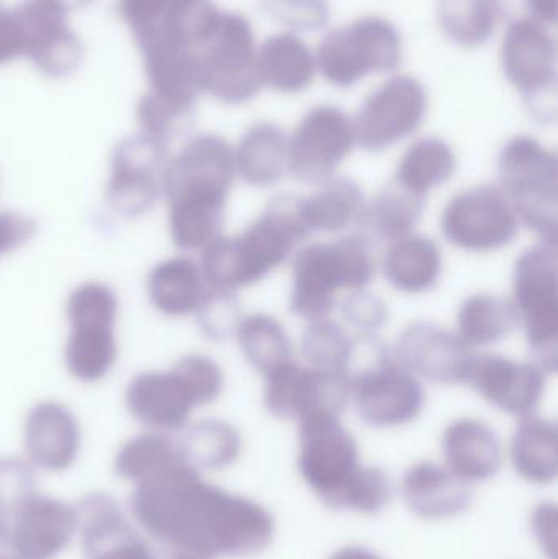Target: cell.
Segmentation results:
<instances>
[{"instance_id":"1","label":"cell","mask_w":558,"mask_h":559,"mask_svg":"<svg viewBox=\"0 0 558 559\" xmlns=\"http://www.w3.org/2000/svg\"><path fill=\"white\" fill-rule=\"evenodd\" d=\"M127 509L164 550L212 559L256 557L275 535L274 518L264 506L206 481L183 460L131 488Z\"/></svg>"},{"instance_id":"2","label":"cell","mask_w":558,"mask_h":559,"mask_svg":"<svg viewBox=\"0 0 558 559\" xmlns=\"http://www.w3.org/2000/svg\"><path fill=\"white\" fill-rule=\"evenodd\" d=\"M235 176V151L218 134H195L170 156L163 200L170 241L180 252H202L222 236Z\"/></svg>"},{"instance_id":"3","label":"cell","mask_w":558,"mask_h":559,"mask_svg":"<svg viewBox=\"0 0 558 559\" xmlns=\"http://www.w3.org/2000/svg\"><path fill=\"white\" fill-rule=\"evenodd\" d=\"M298 468L308 488L334 511L376 515L392 501L385 472L359 463L353 433L333 414L300 420Z\"/></svg>"},{"instance_id":"4","label":"cell","mask_w":558,"mask_h":559,"mask_svg":"<svg viewBox=\"0 0 558 559\" xmlns=\"http://www.w3.org/2000/svg\"><path fill=\"white\" fill-rule=\"evenodd\" d=\"M311 235L304 215V197L278 195L239 236H219L200 254L210 289L233 292L252 285L284 264Z\"/></svg>"},{"instance_id":"5","label":"cell","mask_w":558,"mask_h":559,"mask_svg":"<svg viewBox=\"0 0 558 559\" xmlns=\"http://www.w3.org/2000/svg\"><path fill=\"white\" fill-rule=\"evenodd\" d=\"M376 275L372 242L353 235L331 245L314 242L295 254L290 311L307 321L324 319L336 305V293L366 289Z\"/></svg>"},{"instance_id":"6","label":"cell","mask_w":558,"mask_h":559,"mask_svg":"<svg viewBox=\"0 0 558 559\" xmlns=\"http://www.w3.org/2000/svg\"><path fill=\"white\" fill-rule=\"evenodd\" d=\"M64 316L69 329L62 361L69 377L82 384L107 380L120 354L117 292L100 280L79 283L66 298Z\"/></svg>"},{"instance_id":"7","label":"cell","mask_w":558,"mask_h":559,"mask_svg":"<svg viewBox=\"0 0 558 559\" xmlns=\"http://www.w3.org/2000/svg\"><path fill=\"white\" fill-rule=\"evenodd\" d=\"M351 396L364 423L377 429L405 426L422 414L425 390L377 335L359 341L349 365Z\"/></svg>"},{"instance_id":"8","label":"cell","mask_w":558,"mask_h":559,"mask_svg":"<svg viewBox=\"0 0 558 559\" xmlns=\"http://www.w3.org/2000/svg\"><path fill=\"white\" fill-rule=\"evenodd\" d=\"M500 189L518 219L546 245L557 246L558 160L536 138H511L498 157Z\"/></svg>"},{"instance_id":"9","label":"cell","mask_w":558,"mask_h":559,"mask_svg":"<svg viewBox=\"0 0 558 559\" xmlns=\"http://www.w3.org/2000/svg\"><path fill=\"white\" fill-rule=\"evenodd\" d=\"M403 59L399 29L382 16H363L328 33L318 45L314 62L334 87L349 88L369 74L395 71Z\"/></svg>"},{"instance_id":"10","label":"cell","mask_w":558,"mask_h":559,"mask_svg":"<svg viewBox=\"0 0 558 559\" xmlns=\"http://www.w3.org/2000/svg\"><path fill=\"white\" fill-rule=\"evenodd\" d=\"M514 308L524 325L527 345L546 373L558 365V259L557 246L527 249L514 265Z\"/></svg>"},{"instance_id":"11","label":"cell","mask_w":558,"mask_h":559,"mask_svg":"<svg viewBox=\"0 0 558 559\" xmlns=\"http://www.w3.org/2000/svg\"><path fill=\"white\" fill-rule=\"evenodd\" d=\"M258 49L251 22L241 13L222 12L218 28L199 49L203 94L226 105L254 100L262 88Z\"/></svg>"},{"instance_id":"12","label":"cell","mask_w":558,"mask_h":559,"mask_svg":"<svg viewBox=\"0 0 558 559\" xmlns=\"http://www.w3.org/2000/svg\"><path fill=\"white\" fill-rule=\"evenodd\" d=\"M504 78L521 92L534 120H557V45L543 23L523 22L508 25L501 45Z\"/></svg>"},{"instance_id":"13","label":"cell","mask_w":558,"mask_h":559,"mask_svg":"<svg viewBox=\"0 0 558 559\" xmlns=\"http://www.w3.org/2000/svg\"><path fill=\"white\" fill-rule=\"evenodd\" d=\"M169 144L144 133L115 144L105 183V203L114 215L138 219L150 215L163 200Z\"/></svg>"},{"instance_id":"14","label":"cell","mask_w":558,"mask_h":559,"mask_svg":"<svg viewBox=\"0 0 558 559\" xmlns=\"http://www.w3.org/2000/svg\"><path fill=\"white\" fill-rule=\"evenodd\" d=\"M117 12L140 51L156 46L200 49L222 19L212 0H118Z\"/></svg>"},{"instance_id":"15","label":"cell","mask_w":558,"mask_h":559,"mask_svg":"<svg viewBox=\"0 0 558 559\" xmlns=\"http://www.w3.org/2000/svg\"><path fill=\"white\" fill-rule=\"evenodd\" d=\"M78 509L48 492H33L0 515V544L22 559H59L78 544Z\"/></svg>"},{"instance_id":"16","label":"cell","mask_w":558,"mask_h":559,"mask_svg":"<svg viewBox=\"0 0 558 559\" xmlns=\"http://www.w3.org/2000/svg\"><path fill=\"white\" fill-rule=\"evenodd\" d=\"M444 238L468 252L507 248L520 233V219L503 190L480 186L464 190L446 206L441 216Z\"/></svg>"},{"instance_id":"17","label":"cell","mask_w":558,"mask_h":559,"mask_svg":"<svg viewBox=\"0 0 558 559\" xmlns=\"http://www.w3.org/2000/svg\"><path fill=\"white\" fill-rule=\"evenodd\" d=\"M265 378L264 403L277 419L300 420L317 414L340 416L351 397V378L346 371L301 367L285 361Z\"/></svg>"},{"instance_id":"18","label":"cell","mask_w":558,"mask_h":559,"mask_svg":"<svg viewBox=\"0 0 558 559\" xmlns=\"http://www.w3.org/2000/svg\"><path fill=\"white\" fill-rule=\"evenodd\" d=\"M428 114L425 85L412 75H393L369 95L354 118L356 144L382 153L415 133Z\"/></svg>"},{"instance_id":"19","label":"cell","mask_w":558,"mask_h":559,"mask_svg":"<svg viewBox=\"0 0 558 559\" xmlns=\"http://www.w3.org/2000/svg\"><path fill=\"white\" fill-rule=\"evenodd\" d=\"M354 146L353 120L334 105H318L307 111L288 140L287 170L300 182L323 183Z\"/></svg>"},{"instance_id":"20","label":"cell","mask_w":558,"mask_h":559,"mask_svg":"<svg viewBox=\"0 0 558 559\" xmlns=\"http://www.w3.org/2000/svg\"><path fill=\"white\" fill-rule=\"evenodd\" d=\"M78 545L84 559H161L154 542L115 496L104 491L75 502Z\"/></svg>"},{"instance_id":"21","label":"cell","mask_w":558,"mask_h":559,"mask_svg":"<svg viewBox=\"0 0 558 559\" xmlns=\"http://www.w3.org/2000/svg\"><path fill=\"white\" fill-rule=\"evenodd\" d=\"M12 10L22 33L23 58L52 79L78 71L84 48L69 26L71 12L59 0H23Z\"/></svg>"},{"instance_id":"22","label":"cell","mask_w":558,"mask_h":559,"mask_svg":"<svg viewBox=\"0 0 558 559\" xmlns=\"http://www.w3.org/2000/svg\"><path fill=\"white\" fill-rule=\"evenodd\" d=\"M84 447L78 414L56 400H43L26 411L22 455L39 475H64L78 465Z\"/></svg>"},{"instance_id":"23","label":"cell","mask_w":558,"mask_h":559,"mask_svg":"<svg viewBox=\"0 0 558 559\" xmlns=\"http://www.w3.org/2000/svg\"><path fill=\"white\" fill-rule=\"evenodd\" d=\"M392 354L409 373L446 386L467 383L475 357L459 334L432 322L408 325L396 338Z\"/></svg>"},{"instance_id":"24","label":"cell","mask_w":558,"mask_h":559,"mask_svg":"<svg viewBox=\"0 0 558 559\" xmlns=\"http://www.w3.org/2000/svg\"><path fill=\"white\" fill-rule=\"evenodd\" d=\"M467 383L488 403L517 417L534 416L546 391V371L498 354L474 357Z\"/></svg>"},{"instance_id":"25","label":"cell","mask_w":558,"mask_h":559,"mask_svg":"<svg viewBox=\"0 0 558 559\" xmlns=\"http://www.w3.org/2000/svg\"><path fill=\"white\" fill-rule=\"evenodd\" d=\"M123 404L128 416L143 429L170 436L182 432L197 409L170 368L134 374L124 388Z\"/></svg>"},{"instance_id":"26","label":"cell","mask_w":558,"mask_h":559,"mask_svg":"<svg viewBox=\"0 0 558 559\" xmlns=\"http://www.w3.org/2000/svg\"><path fill=\"white\" fill-rule=\"evenodd\" d=\"M446 468L462 481L484 483L500 473L503 450L497 432L484 420H454L442 436Z\"/></svg>"},{"instance_id":"27","label":"cell","mask_w":558,"mask_h":559,"mask_svg":"<svg viewBox=\"0 0 558 559\" xmlns=\"http://www.w3.org/2000/svg\"><path fill=\"white\" fill-rule=\"evenodd\" d=\"M403 498L413 514L426 521L458 518L471 508V485L431 462L413 465L403 476Z\"/></svg>"},{"instance_id":"28","label":"cell","mask_w":558,"mask_h":559,"mask_svg":"<svg viewBox=\"0 0 558 559\" xmlns=\"http://www.w3.org/2000/svg\"><path fill=\"white\" fill-rule=\"evenodd\" d=\"M199 261L174 255L157 262L146 277V296L154 311L170 319L195 316L209 295Z\"/></svg>"},{"instance_id":"29","label":"cell","mask_w":558,"mask_h":559,"mask_svg":"<svg viewBox=\"0 0 558 559\" xmlns=\"http://www.w3.org/2000/svg\"><path fill=\"white\" fill-rule=\"evenodd\" d=\"M262 87L281 94H298L310 87L317 72L313 52L297 33L269 36L258 49Z\"/></svg>"},{"instance_id":"30","label":"cell","mask_w":558,"mask_h":559,"mask_svg":"<svg viewBox=\"0 0 558 559\" xmlns=\"http://www.w3.org/2000/svg\"><path fill=\"white\" fill-rule=\"evenodd\" d=\"M288 138L277 124H252L235 151V169L248 186L268 189L287 173Z\"/></svg>"},{"instance_id":"31","label":"cell","mask_w":558,"mask_h":559,"mask_svg":"<svg viewBox=\"0 0 558 559\" xmlns=\"http://www.w3.org/2000/svg\"><path fill=\"white\" fill-rule=\"evenodd\" d=\"M441 274V248L423 235H406L396 239L383 258L387 282L408 295H422L435 288Z\"/></svg>"},{"instance_id":"32","label":"cell","mask_w":558,"mask_h":559,"mask_svg":"<svg viewBox=\"0 0 558 559\" xmlns=\"http://www.w3.org/2000/svg\"><path fill=\"white\" fill-rule=\"evenodd\" d=\"M514 472L534 485H550L558 475V429L554 420L523 417L511 440Z\"/></svg>"},{"instance_id":"33","label":"cell","mask_w":558,"mask_h":559,"mask_svg":"<svg viewBox=\"0 0 558 559\" xmlns=\"http://www.w3.org/2000/svg\"><path fill=\"white\" fill-rule=\"evenodd\" d=\"M180 460L177 437L143 429L118 445L111 469L118 479L134 488L156 478Z\"/></svg>"},{"instance_id":"34","label":"cell","mask_w":558,"mask_h":559,"mask_svg":"<svg viewBox=\"0 0 558 559\" xmlns=\"http://www.w3.org/2000/svg\"><path fill=\"white\" fill-rule=\"evenodd\" d=\"M180 456L199 473L222 472L241 456L242 437L231 424L203 419L189 424L177 439Z\"/></svg>"},{"instance_id":"35","label":"cell","mask_w":558,"mask_h":559,"mask_svg":"<svg viewBox=\"0 0 558 559\" xmlns=\"http://www.w3.org/2000/svg\"><path fill=\"white\" fill-rule=\"evenodd\" d=\"M428 197L413 192L395 179L387 183L372 202L366 203L359 225L380 241H396L418 225Z\"/></svg>"},{"instance_id":"36","label":"cell","mask_w":558,"mask_h":559,"mask_svg":"<svg viewBox=\"0 0 558 559\" xmlns=\"http://www.w3.org/2000/svg\"><path fill=\"white\" fill-rule=\"evenodd\" d=\"M366 200L363 190L346 177H331L314 195L304 197V215L311 233H340L359 225Z\"/></svg>"},{"instance_id":"37","label":"cell","mask_w":558,"mask_h":559,"mask_svg":"<svg viewBox=\"0 0 558 559\" xmlns=\"http://www.w3.org/2000/svg\"><path fill=\"white\" fill-rule=\"evenodd\" d=\"M459 337L468 347H485L510 337L520 328L513 301L503 296L478 293L459 309Z\"/></svg>"},{"instance_id":"38","label":"cell","mask_w":558,"mask_h":559,"mask_svg":"<svg viewBox=\"0 0 558 559\" xmlns=\"http://www.w3.org/2000/svg\"><path fill=\"white\" fill-rule=\"evenodd\" d=\"M458 169V157L446 141L422 138L400 160L393 179L419 195L428 197L435 187L449 182Z\"/></svg>"},{"instance_id":"39","label":"cell","mask_w":558,"mask_h":559,"mask_svg":"<svg viewBox=\"0 0 558 559\" xmlns=\"http://www.w3.org/2000/svg\"><path fill=\"white\" fill-rule=\"evenodd\" d=\"M239 348L256 371L268 377L292 360V342L281 322L264 312L245 316L236 328Z\"/></svg>"},{"instance_id":"40","label":"cell","mask_w":558,"mask_h":559,"mask_svg":"<svg viewBox=\"0 0 558 559\" xmlns=\"http://www.w3.org/2000/svg\"><path fill=\"white\" fill-rule=\"evenodd\" d=\"M442 32L462 48H480L494 36L497 10L494 0H438Z\"/></svg>"},{"instance_id":"41","label":"cell","mask_w":558,"mask_h":559,"mask_svg":"<svg viewBox=\"0 0 558 559\" xmlns=\"http://www.w3.org/2000/svg\"><path fill=\"white\" fill-rule=\"evenodd\" d=\"M353 347L354 337H349L337 322L330 321L328 318L310 321V325L301 335V355L310 367L321 368V370L347 373Z\"/></svg>"},{"instance_id":"42","label":"cell","mask_w":558,"mask_h":559,"mask_svg":"<svg viewBox=\"0 0 558 559\" xmlns=\"http://www.w3.org/2000/svg\"><path fill=\"white\" fill-rule=\"evenodd\" d=\"M197 407L209 406L222 396L225 373L209 355L187 354L170 365Z\"/></svg>"},{"instance_id":"43","label":"cell","mask_w":558,"mask_h":559,"mask_svg":"<svg viewBox=\"0 0 558 559\" xmlns=\"http://www.w3.org/2000/svg\"><path fill=\"white\" fill-rule=\"evenodd\" d=\"M193 118L195 114L177 110L150 92H144L136 105V120L141 133L166 144L186 134L193 124Z\"/></svg>"},{"instance_id":"44","label":"cell","mask_w":558,"mask_h":559,"mask_svg":"<svg viewBox=\"0 0 558 559\" xmlns=\"http://www.w3.org/2000/svg\"><path fill=\"white\" fill-rule=\"evenodd\" d=\"M195 318L206 338L213 342L226 341L235 334L242 318L238 296L233 292L210 289Z\"/></svg>"},{"instance_id":"45","label":"cell","mask_w":558,"mask_h":559,"mask_svg":"<svg viewBox=\"0 0 558 559\" xmlns=\"http://www.w3.org/2000/svg\"><path fill=\"white\" fill-rule=\"evenodd\" d=\"M261 10L295 32H318L330 22L327 0H261Z\"/></svg>"},{"instance_id":"46","label":"cell","mask_w":558,"mask_h":559,"mask_svg":"<svg viewBox=\"0 0 558 559\" xmlns=\"http://www.w3.org/2000/svg\"><path fill=\"white\" fill-rule=\"evenodd\" d=\"M39 473L23 455H0V515L38 491Z\"/></svg>"},{"instance_id":"47","label":"cell","mask_w":558,"mask_h":559,"mask_svg":"<svg viewBox=\"0 0 558 559\" xmlns=\"http://www.w3.org/2000/svg\"><path fill=\"white\" fill-rule=\"evenodd\" d=\"M341 314L359 334H373L385 324L387 306L379 296L359 289L341 302Z\"/></svg>"},{"instance_id":"48","label":"cell","mask_w":558,"mask_h":559,"mask_svg":"<svg viewBox=\"0 0 558 559\" xmlns=\"http://www.w3.org/2000/svg\"><path fill=\"white\" fill-rule=\"evenodd\" d=\"M558 0H494L498 19L511 23L531 22L543 23V25H556Z\"/></svg>"},{"instance_id":"49","label":"cell","mask_w":558,"mask_h":559,"mask_svg":"<svg viewBox=\"0 0 558 559\" xmlns=\"http://www.w3.org/2000/svg\"><path fill=\"white\" fill-rule=\"evenodd\" d=\"M38 231V225L25 213L3 210L0 212V259L25 248Z\"/></svg>"},{"instance_id":"50","label":"cell","mask_w":558,"mask_h":559,"mask_svg":"<svg viewBox=\"0 0 558 559\" xmlns=\"http://www.w3.org/2000/svg\"><path fill=\"white\" fill-rule=\"evenodd\" d=\"M531 525L544 554L549 559H557V506L550 502L541 504L534 511Z\"/></svg>"},{"instance_id":"51","label":"cell","mask_w":558,"mask_h":559,"mask_svg":"<svg viewBox=\"0 0 558 559\" xmlns=\"http://www.w3.org/2000/svg\"><path fill=\"white\" fill-rule=\"evenodd\" d=\"M23 58L22 33L13 10L0 7V66Z\"/></svg>"},{"instance_id":"52","label":"cell","mask_w":558,"mask_h":559,"mask_svg":"<svg viewBox=\"0 0 558 559\" xmlns=\"http://www.w3.org/2000/svg\"><path fill=\"white\" fill-rule=\"evenodd\" d=\"M330 559H383L373 551L367 550L363 547H346L341 548L336 554L331 555Z\"/></svg>"},{"instance_id":"53","label":"cell","mask_w":558,"mask_h":559,"mask_svg":"<svg viewBox=\"0 0 558 559\" xmlns=\"http://www.w3.org/2000/svg\"><path fill=\"white\" fill-rule=\"evenodd\" d=\"M161 559H212V558L203 557V555L192 554V551L166 550V551H164V554H161Z\"/></svg>"},{"instance_id":"54","label":"cell","mask_w":558,"mask_h":559,"mask_svg":"<svg viewBox=\"0 0 558 559\" xmlns=\"http://www.w3.org/2000/svg\"><path fill=\"white\" fill-rule=\"evenodd\" d=\"M59 2H61L69 12H72V10L84 9V7H87L88 3L94 2V0H59Z\"/></svg>"},{"instance_id":"55","label":"cell","mask_w":558,"mask_h":559,"mask_svg":"<svg viewBox=\"0 0 558 559\" xmlns=\"http://www.w3.org/2000/svg\"><path fill=\"white\" fill-rule=\"evenodd\" d=\"M0 559H22L16 557V555H13L12 551L7 550L5 547H3L2 544H0Z\"/></svg>"}]
</instances>
